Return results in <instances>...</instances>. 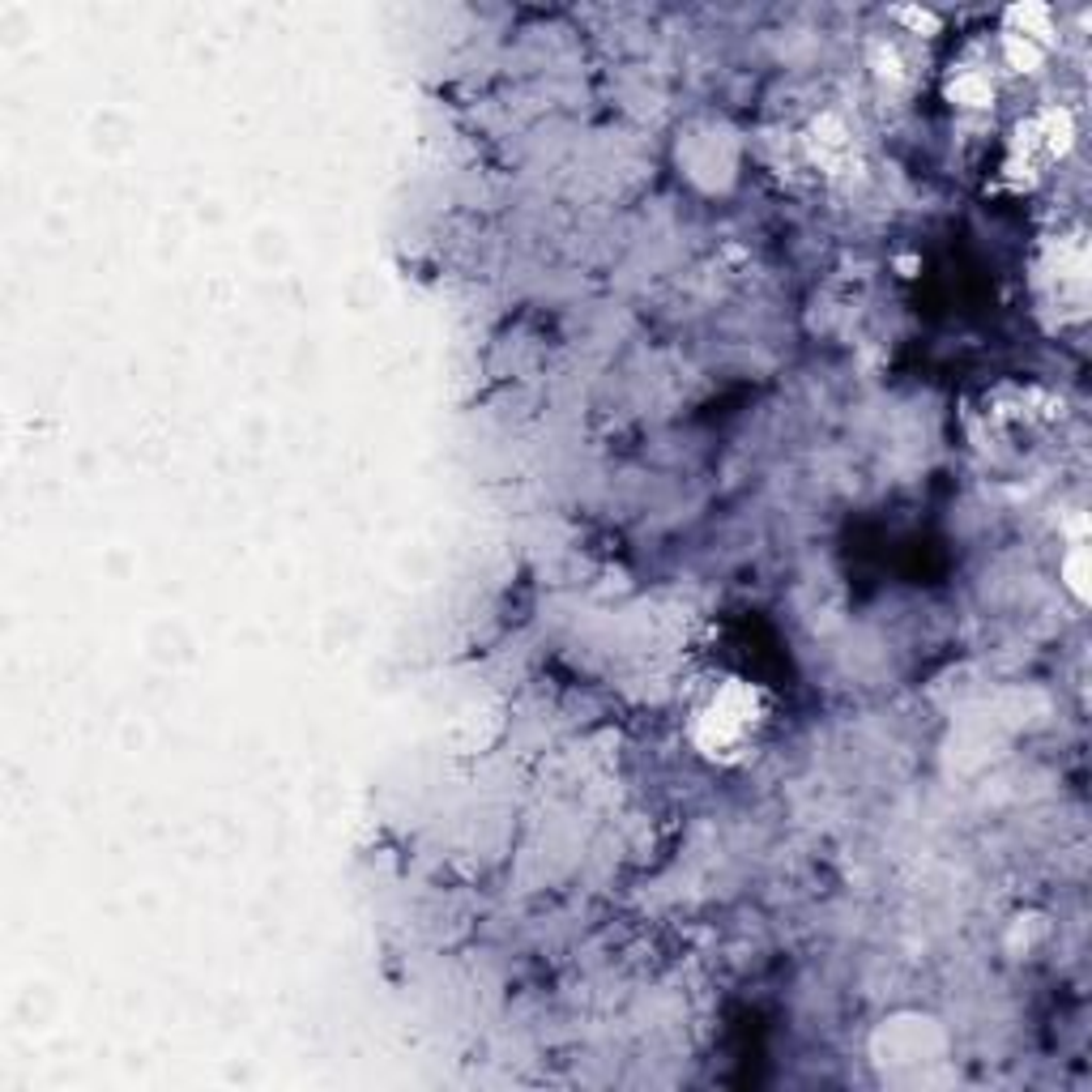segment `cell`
<instances>
[{
    "instance_id": "277c9868",
    "label": "cell",
    "mask_w": 1092,
    "mask_h": 1092,
    "mask_svg": "<svg viewBox=\"0 0 1092 1092\" xmlns=\"http://www.w3.org/2000/svg\"><path fill=\"white\" fill-rule=\"evenodd\" d=\"M952 98H956L961 107H969V111H982V107L995 103V85H990L986 73H961V77L952 81Z\"/></svg>"
},
{
    "instance_id": "5b68a950",
    "label": "cell",
    "mask_w": 1092,
    "mask_h": 1092,
    "mask_svg": "<svg viewBox=\"0 0 1092 1092\" xmlns=\"http://www.w3.org/2000/svg\"><path fill=\"white\" fill-rule=\"evenodd\" d=\"M1003 56L1016 73H1038L1042 60H1046V47L1033 43V38H1020V34H1003Z\"/></svg>"
},
{
    "instance_id": "6da1fadb",
    "label": "cell",
    "mask_w": 1092,
    "mask_h": 1092,
    "mask_svg": "<svg viewBox=\"0 0 1092 1092\" xmlns=\"http://www.w3.org/2000/svg\"><path fill=\"white\" fill-rule=\"evenodd\" d=\"M760 721H764V696H760V687H751V683H743V678H730V683L717 687L713 700L696 713L691 738H696V747H700L704 755L730 760V755H738V751L751 743V734L760 730Z\"/></svg>"
},
{
    "instance_id": "8992f818",
    "label": "cell",
    "mask_w": 1092,
    "mask_h": 1092,
    "mask_svg": "<svg viewBox=\"0 0 1092 1092\" xmlns=\"http://www.w3.org/2000/svg\"><path fill=\"white\" fill-rule=\"evenodd\" d=\"M1063 580L1080 602H1089V546H1072V555L1063 563Z\"/></svg>"
},
{
    "instance_id": "7a4b0ae2",
    "label": "cell",
    "mask_w": 1092,
    "mask_h": 1092,
    "mask_svg": "<svg viewBox=\"0 0 1092 1092\" xmlns=\"http://www.w3.org/2000/svg\"><path fill=\"white\" fill-rule=\"evenodd\" d=\"M807 150H811V158H815L824 171H832V175H841V171L854 167V137H849V128H845L837 115H820V120L811 124Z\"/></svg>"
},
{
    "instance_id": "3957f363",
    "label": "cell",
    "mask_w": 1092,
    "mask_h": 1092,
    "mask_svg": "<svg viewBox=\"0 0 1092 1092\" xmlns=\"http://www.w3.org/2000/svg\"><path fill=\"white\" fill-rule=\"evenodd\" d=\"M1008 34H1020V38H1033V43L1050 47L1055 13L1046 4H1016V9H1008Z\"/></svg>"
}]
</instances>
